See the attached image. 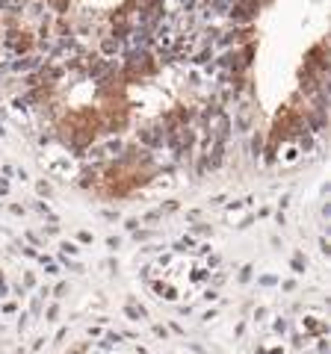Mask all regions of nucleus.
<instances>
[{"label": "nucleus", "mask_w": 331, "mask_h": 354, "mask_svg": "<svg viewBox=\"0 0 331 354\" xmlns=\"http://www.w3.org/2000/svg\"><path fill=\"white\" fill-rule=\"evenodd\" d=\"M254 12H258V6H252V3H234V6H231V18H234V21H252Z\"/></svg>", "instance_id": "1"}, {"label": "nucleus", "mask_w": 331, "mask_h": 354, "mask_svg": "<svg viewBox=\"0 0 331 354\" xmlns=\"http://www.w3.org/2000/svg\"><path fill=\"white\" fill-rule=\"evenodd\" d=\"M24 3H27V0H0V6H3V9H12V12H21Z\"/></svg>", "instance_id": "2"}, {"label": "nucleus", "mask_w": 331, "mask_h": 354, "mask_svg": "<svg viewBox=\"0 0 331 354\" xmlns=\"http://www.w3.org/2000/svg\"><path fill=\"white\" fill-rule=\"evenodd\" d=\"M219 162H222V142H219V145L213 148V157H210V168H216Z\"/></svg>", "instance_id": "3"}, {"label": "nucleus", "mask_w": 331, "mask_h": 354, "mask_svg": "<svg viewBox=\"0 0 331 354\" xmlns=\"http://www.w3.org/2000/svg\"><path fill=\"white\" fill-rule=\"evenodd\" d=\"M33 65H38V59H33V56H27V59L15 62V68H18V71H27V68H33Z\"/></svg>", "instance_id": "4"}, {"label": "nucleus", "mask_w": 331, "mask_h": 354, "mask_svg": "<svg viewBox=\"0 0 331 354\" xmlns=\"http://www.w3.org/2000/svg\"><path fill=\"white\" fill-rule=\"evenodd\" d=\"M116 50H118V41L116 38H106L104 41V53H116Z\"/></svg>", "instance_id": "5"}, {"label": "nucleus", "mask_w": 331, "mask_h": 354, "mask_svg": "<svg viewBox=\"0 0 331 354\" xmlns=\"http://www.w3.org/2000/svg\"><path fill=\"white\" fill-rule=\"evenodd\" d=\"M252 272H254V269H252V266H246V269L240 272V281H248V278H252Z\"/></svg>", "instance_id": "6"}, {"label": "nucleus", "mask_w": 331, "mask_h": 354, "mask_svg": "<svg viewBox=\"0 0 331 354\" xmlns=\"http://www.w3.org/2000/svg\"><path fill=\"white\" fill-rule=\"evenodd\" d=\"M293 269H296V272H304V263H302V257H293Z\"/></svg>", "instance_id": "7"}, {"label": "nucleus", "mask_w": 331, "mask_h": 354, "mask_svg": "<svg viewBox=\"0 0 331 354\" xmlns=\"http://www.w3.org/2000/svg\"><path fill=\"white\" fill-rule=\"evenodd\" d=\"M62 251H66V254H74V251H77V245H71V242H66V245H62Z\"/></svg>", "instance_id": "8"}, {"label": "nucleus", "mask_w": 331, "mask_h": 354, "mask_svg": "<svg viewBox=\"0 0 331 354\" xmlns=\"http://www.w3.org/2000/svg\"><path fill=\"white\" fill-rule=\"evenodd\" d=\"M3 292H6V284H3V278H0V295H3Z\"/></svg>", "instance_id": "9"}, {"label": "nucleus", "mask_w": 331, "mask_h": 354, "mask_svg": "<svg viewBox=\"0 0 331 354\" xmlns=\"http://www.w3.org/2000/svg\"><path fill=\"white\" fill-rule=\"evenodd\" d=\"M0 192H6V180H0Z\"/></svg>", "instance_id": "10"}]
</instances>
